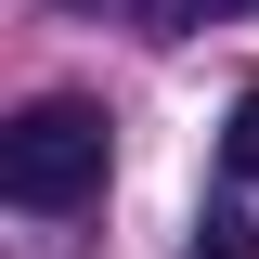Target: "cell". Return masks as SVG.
<instances>
[{"label": "cell", "mask_w": 259, "mask_h": 259, "mask_svg": "<svg viewBox=\"0 0 259 259\" xmlns=\"http://www.w3.org/2000/svg\"><path fill=\"white\" fill-rule=\"evenodd\" d=\"M221 13H259V0H143L156 39H194V26H221Z\"/></svg>", "instance_id": "cell-2"}, {"label": "cell", "mask_w": 259, "mask_h": 259, "mask_svg": "<svg viewBox=\"0 0 259 259\" xmlns=\"http://www.w3.org/2000/svg\"><path fill=\"white\" fill-rule=\"evenodd\" d=\"M182 259H259V233L233 221V207H207V221H194V246H182Z\"/></svg>", "instance_id": "cell-4"}, {"label": "cell", "mask_w": 259, "mask_h": 259, "mask_svg": "<svg viewBox=\"0 0 259 259\" xmlns=\"http://www.w3.org/2000/svg\"><path fill=\"white\" fill-rule=\"evenodd\" d=\"M0 194L13 207H91L104 194V104H78V91L26 104L0 130Z\"/></svg>", "instance_id": "cell-1"}, {"label": "cell", "mask_w": 259, "mask_h": 259, "mask_svg": "<svg viewBox=\"0 0 259 259\" xmlns=\"http://www.w3.org/2000/svg\"><path fill=\"white\" fill-rule=\"evenodd\" d=\"M221 168H233V182H259V78L233 91V130H221Z\"/></svg>", "instance_id": "cell-3"}]
</instances>
